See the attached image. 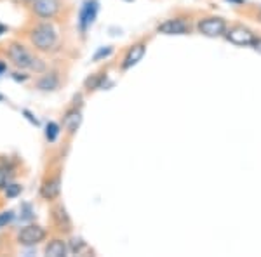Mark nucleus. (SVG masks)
Listing matches in <instances>:
<instances>
[{
	"instance_id": "f257e3e1",
	"label": "nucleus",
	"mask_w": 261,
	"mask_h": 257,
	"mask_svg": "<svg viewBox=\"0 0 261 257\" xmlns=\"http://www.w3.org/2000/svg\"><path fill=\"white\" fill-rule=\"evenodd\" d=\"M6 54L12 65L19 70H32V71H35V73H42V71L45 70V63L42 61L40 58L33 56L19 40L9 42V45H7V49H6Z\"/></svg>"
},
{
	"instance_id": "f03ea898",
	"label": "nucleus",
	"mask_w": 261,
	"mask_h": 257,
	"mask_svg": "<svg viewBox=\"0 0 261 257\" xmlns=\"http://www.w3.org/2000/svg\"><path fill=\"white\" fill-rule=\"evenodd\" d=\"M28 40H30L32 47H35L40 52H49L58 45V32L47 21L37 23L28 30Z\"/></svg>"
},
{
	"instance_id": "7ed1b4c3",
	"label": "nucleus",
	"mask_w": 261,
	"mask_h": 257,
	"mask_svg": "<svg viewBox=\"0 0 261 257\" xmlns=\"http://www.w3.org/2000/svg\"><path fill=\"white\" fill-rule=\"evenodd\" d=\"M45 237H47L45 227H42L40 224H27L18 231L16 242L23 247H33V245H39L40 242H44Z\"/></svg>"
},
{
	"instance_id": "20e7f679",
	"label": "nucleus",
	"mask_w": 261,
	"mask_h": 257,
	"mask_svg": "<svg viewBox=\"0 0 261 257\" xmlns=\"http://www.w3.org/2000/svg\"><path fill=\"white\" fill-rule=\"evenodd\" d=\"M32 12L40 19H54L61 11V0H33Z\"/></svg>"
},
{
	"instance_id": "39448f33",
	"label": "nucleus",
	"mask_w": 261,
	"mask_h": 257,
	"mask_svg": "<svg viewBox=\"0 0 261 257\" xmlns=\"http://www.w3.org/2000/svg\"><path fill=\"white\" fill-rule=\"evenodd\" d=\"M199 32L205 37H221L226 33V21L221 18H204L197 24Z\"/></svg>"
},
{
	"instance_id": "423d86ee",
	"label": "nucleus",
	"mask_w": 261,
	"mask_h": 257,
	"mask_svg": "<svg viewBox=\"0 0 261 257\" xmlns=\"http://www.w3.org/2000/svg\"><path fill=\"white\" fill-rule=\"evenodd\" d=\"M226 39L235 45H254L256 37L249 28L246 26H233L226 32Z\"/></svg>"
},
{
	"instance_id": "0eeeda50",
	"label": "nucleus",
	"mask_w": 261,
	"mask_h": 257,
	"mask_svg": "<svg viewBox=\"0 0 261 257\" xmlns=\"http://www.w3.org/2000/svg\"><path fill=\"white\" fill-rule=\"evenodd\" d=\"M96 16H98V0H86L79 16V26L82 32H86L94 23Z\"/></svg>"
},
{
	"instance_id": "6e6552de",
	"label": "nucleus",
	"mask_w": 261,
	"mask_h": 257,
	"mask_svg": "<svg viewBox=\"0 0 261 257\" xmlns=\"http://www.w3.org/2000/svg\"><path fill=\"white\" fill-rule=\"evenodd\" d=\"M190 23L187 19H169L166 23H162L159 26V32L164 33V35H187L190 33Z\"/></svg>"
},
{
	"instance_id": "1a4fd4ad",
	"label": "nucleus",
	"mask_w": 261,
	"mask_h": 257,
	"mask_svg": "<svg viewBox=\"0 0 261 257\" xmlns=\"http://www.w3.org/2000/svg\"><path fill=\"white\" fill-rule=\"evenodd\" d=\"M61 195V178L60 174L53 176V178L45 179L40 186V196L47 202L56 200L58 196Z\"/></svg>"
},
{
	"instance_id": "9d476101",
	"label": "nucleus",
	"mask_w": 261,
	"mask_h": 257,
	"mask_svg": "<svg viewBox=\"0 0 261 257\" xmlns=\"http://www.w3.org/2000/svg\"><path fill=\"white\" fill-rule=\"evenodd\" d=\"M145 52H146V45L143 44V42H140V44L130 45L129 50H127V54L124 56V61H122L120 68L124 70V71L129 70V68H133L134 65H138V63L143 60Z\"/></svg>"
},
{
	"instance_id": "9b49d317",
	"label": "nucleus",
	"mask_w": 261,
	"mask_h": 257,
	"mask_svg": "<svg viewBox=\"0 0 261 257\" xmlns=\"http://www.w3.org/2000/svg\"><path fill=\"white\" fill-rule=\"evenodd\" d=\"M66 252H68V245H66L65 240L54 238L45 245L44 254L47 257H63V255H66Z\"/></svg>"
},
{
	"instance_id": "f8f14e48",
	"label": "nucleus",
	"mask_w": 261,
	"mask_h": 257,
	"mask_svg": "<svg viewBox=\"0 0 261 257\" xmlns=\"http://www.w3.org/2000/svg\"><path fill=\"white\" fill-rule=\"evenodd\" d=\"M82 122V115L79 109H70V111H66L65 119H63V125H65L66 132L70 134V136H73L75 132H77L79 125H81Z\"/></svg>"
},
{
	"instance_id": "ddd939ff",
	"label": "nucleus",
	"mask_w": 261,
	"mask_h": 257,
	"mask_svg": "<svg viewBox=\"0 0 261 257\" xmlns=\"http://www.w3.org/2000/svg\"><path fill=\"white\" fill-rule=\"evenodd\" d=\"M50 216H53V221L56 222L58 227H61V230H70L71 221H70V216L66 214V209L63 207V205H56V207H53V210H50Z\"/></svg>"
},
{
	"instance_id": "4468645a",
	"label": "nucleus",
	"mask_w": 261,
	"mask_h": 257,
	"mask_svg": "<svg viewBox=\"0 0 261 257\" xmlns=\"http://www.w3.org/2000/svg\"><path fill=\"white\" fill-rule=\"evenodd\" d=\"M35 85L39 91H54V89H58V85H60V78H58L56 73H45L37 80Z\"/></svg>"
},
{
	"instance_id": "2eb2a0df",
	"label": "nucleus",
	"mask_w": 261,
	"mask_h": 257,
	"mask_svg": "<svg viewBox=\"0 0 261 257\" xmlns=\"http://www.w3.org/2000/svg\"><path fill=\"white\" fill-rule=\"evenodd\" d=\"M12 178H14V168L2 162L0 163V191H4L7 184L12 183Z\"/></svg>"
},
{
	"instance_id": "dca6fc26",
	"label": "nucleus",
	"mask_w": 261,
	"mask_h": 257,
	"mask_svg": "<svg viewBox=\"0 0 261 257\" xmlns=\"http://www.w3.org/2000/svg\"><path fill=\"white\" fill-rule=\"evenodd\" d=\"M21 191H23V186L18 183H9L4 189V196L6 198H16L21 195Z\"/></svg>"
},
{
	"instance_id": "f3484780",
	"label": "nucleus",
	"mask_w": 261,
	"mask_h": 257,
	"mask_svg": "<svg viewBox=\"0 0 261 257\" xmlns=\"http://www.w3.org/2000/svg\"><path fill=\"white\" fill-rule=\"evenodd\" d=\"M58 134H60V125L56 124V122H49L47 124V130H45V137H47L49 142H54L58 137Z\"/></svg>"
},
{
	"instance_id": "a211bd4d",
	"label": "nucleus",
	"mask_w": 261,
	"mask_h": 257,
	"mask_svg": "<svg viewBox=\"0 0 261 257\" xmlns=\"http://www.w3.org/2000/svg\"><path fill=\"white\" fill-rule=\"evenodd\" d=\"M107 78L105 75H101V73H98V75H91L89 78L86 80V87L89 91H92V89H98V87L101 85V82Z\"/></svg>"
},
{
	"instance_id": "6ab92c4d",
	"label": "nucleus",
	"mask_w": 261,
	"mask_h": 257,
	"mask_svg": "<svg viewBox=\"0 0 261 257\" xmlns=\"http://www.w3.org/2000/svg\"><path fill=\"white\" fill-rule=\"evenodd\" d=\"M12 221H14V210H4V212H0V230L7 227Z\"/></svg>"
},
{
	"instance_id": "aec40b11",
	"label": "nucleus",
	"mask_w": 261,
	"mask_h": 257,
	"mask_svg": "<svg viewBox=\"0 0 261 257\" xmlns=\"http://www.w3.org/2000/svg\"><path fill=\"white\" fill-rule=\"evenodd\" d=\"M113 52V47L112 45H107V47H101L98 49V52L92 56V61H101V60H107L108 56Z\"/></svg>"
},
{
	"instance_id": "412c9836",
	"label": "nucleus",
	"mask_w": 261,
	"mask_h": 257,
	"mask_svg": "<svg viewBox=\"0 0 261 257\" xmlns=\"http://www.w3.org/2000/svg\"><path fill=\"white\" fill-rule=\"evenodd\" d=\"M23 115H24V117H27V119H28V120H30V122H32V124L39 125V120H37V119H33V115H32V113H30V111H28V109H23Z\"/></svg>"
},
{
	"instance_id": "4be33fe9",
	"label": "nucleus",
	"mask_w": 261,
	"mask_h": 257,
	"mask_svg": "<svg viewBox=\"0 0 261 257\" xmlns=\"http://www.w3.org/2000/svg\"><path fill=\"white\" fill-rule=\"evenodd\" d=\"M12 78L18 80V82H24V80H28V75H24V73H18V71H16V73L12 75Z\"/></svg>"
},
{
	"instance_id": "5701e85b",
	"label": "nucleus",
	"mask_w": 261,
	"mask_h": 257,
	"mask_svg": "<svg viewBox=\"0 0 261 257\" xmlns=\"http://www.w3.org/2000/svg\"><path fill=\"white\" fill-rule=\"evenodd\" d=\"M6 70H7V65H6V63H4V61H0V75H2Z\"/></svg>"
},
{
	"instance_id": "b1692460",
	"label": "nucleus",
	"mask_w": 261,
	"mask_h": 257,
	"mask_svg": "<svg viewBox=\"0 0 261 257\" xmlns=\"http://www.w3.org/2000/svg\"><path fill=\"white\" fill-rule=\"evenodd\" d=\"M6 30H7L6 26H0V33H2V32H6Z\"/></svg>"
},
{
	"instance_id": "393cba45",
	"label": "nucleus",
	"mask_w": 261,
	"mask_h": 257,
	"mask_svg": "<svg viewBox=\"0 0 261 257\" xmlns=\"http://www.w3.org/2000/svg\"><path fill=\"white\" fill-rule=\"evenodd\" d=\"M4 99H6V98H4V96H2V94H0V103H2V101H4Z\"/></svg>"
},
{
	"instance_id": "a878e982",
	"label": "nucleus",
	"mask_w": 261,
	"mask_h": 257,
	"mask_svg": "<svg viewBox=\"0 0 261 257\" xmlns=\"http://www.w3.org/2000/svg\"><path fill=\"white\" fill-rule=\"evenodd\" d=\"M21 2H30V4H32V2H33V0H21Z\"/></svg>"
},
{
	"instance_id": "bb28decb",
	"label": "nucleus",
	"mask_w": 261,
	"mask_h": 257,
	"mask_svg": "<svg viewBox=\"0 0 261 257\" xmlns=\"http://www.w3.org/2000/svg\"><path fill=\"white\" fill-rule=\"evenodd\" d=\"M259 21H261V11H259Z\"/></svg>"
},
{
	"instance_id": "cd10ccee",
	"label": "nucleus",
	"mask_w": 261,
	"mask_h": 257,
	"mask_svg": "<svg viewBox=\"0 0 261 257\" xmlns=\"http://www.w3.org/2000/svg\"><path fill=\"white\" fill-rule=\"evenodd\" d=\"M127 2H129V0H127Z\"/></svg>"
}]
</instances>
